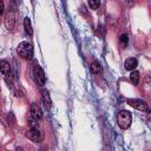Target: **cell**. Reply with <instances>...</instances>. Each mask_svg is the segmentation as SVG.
<instances>
[{"mask_svg":"<svg viewBox=\"0 0 151 151\" xmlns=\"http://www.w3.org/2000/svg\"><path fill=\"white\" fill-rule=\"evenodd\" d=\"M117 123H118V126L122 130L129 129L131 126V123H132V114H131V112H129L126 110L119 111L118 114H117Z\"/></svg>","mask_w":151,"mask_h":151,"instance_id":"1","label":"cell"},{"mask_svg":"<svg viewBox=\"0 0 151 151\" xmlns=\"http://www.w3.org/2000/svg\"><path fill=\"white\" fill-rule=\"evenodd\" d=\"M17 52H18V54H19L21 58L29 60V59H32V57H33L34 50H33V46H32L31 42H28V41H21V42L18 45V47H17Z\"/></svg>","mask_w":151,"mask_h":151,"instance_id":"2","label":"cell"},{"mask_svg":"<svg viewBox=\"0 0 151 151\" xmlns=\"http://www.w3.org/2000/svg\"><path fill=\"white\" fill-rule=\"evenodd\" d=\"M32 74H33L34 81H35L39 86H44V85H45V83H46V77H45V73H44V71H42V68L40 67L39 64H34V65H33Z\"/></svg>","mask_w":151,"mask_h":151,"instance_id":"3","label":"cell"},{"mask_svg":"<svg viewBox=\"0 0 151 151\" xmlns=\"http://www.w3.org/2000/svg\"><path fill=\"white\" fill-rule=\"evenodd\" d=\"M126 103L132 106L133 109L136 110H139V111H149V105L145 100L143 99H137V98H129L126 100Z\"/></svg>","mask_w":151,"mask_h":151,"instance_id":"4","label":"cell"},{"mask_svg":"<svg viewBox=\"0 0 151 151\" xmlns=\"http://www.w3.org/2000/svg\"><path fill=\"white\" fill-rule=\"evenodd\" d=\"M26 137L34 143H40L42 140V133L38 127H29V130L26 132Z\"/></svg>","mask_w":151,"mask_h":151,"instance_id":"5","label":"cell"},{"mask_svg":"<svg viewBox=\"0 0 151 151\" xmlns=\"http://www.w3.org/2000/svg\"><path fill=\"white\" fill-rule=\"evenodd\" d=\"M14 22H15V15H14V11L12 8H9L5 15V26L7 29H12L14 27Z\"/></svg>","mask_w":151,"mask_h":151,"instance_id":"6","label":"cell"},{"mask_svg":"<svg viewBox=\"0 0 151 151\" xmlns=\"http://www.w3.org/2000/svg\"><path fill=\"white\" fill-rule=\"evenodd\" d=\"M29 112H31V116H32L33 118H35L37 120H39V119L42 118V111H41V107H40L38 104H35V103L31 104Z\"/></svg>","mask_w":151,"mask_h":151,"instance_id":"7","label":"cell"},{"mask_svg":"<svg viewBox=\"0 0 151 151\" xmlns=\"http://www.w3.org/2000/svg\"><path fill=\"white\" fill-rule=\"evenodd\" d=\"M41 100H42V104H44L45 109L46 110H50L51 109V105H52V101H51L50 92L47 90H42V92H41Z\"/></svg>","mask_w":151,"mask_h":151,"instance_id":"8","label":"cell"},{"mask_svg":"<svg viewBox=\"0 0 151 151\" xmlns=\"http://www.w3.org/2000/svg\"><path fill=\"white\" fill-rule=\"evenodd\" d=\"M124 66H125V70L127 71H133L137 66H138V60L136 58H127L124 63Z\"/></svg>","mask_w":151,"mask_h":151,"instance_id":"9","label":"cell"},{"mask_svg":"<svg viewBox=\"0 0 151 151\" xmlns=\"http://www.w3.org/2000/svg\"><path fill=\"white\" fill-rule=\"evenodd\" d=\"M24 28H25V33L28 35V37H32L33 35V29H32V25H31V19L28 17H26L24 19Z\"/></svg>","mask_w":151,"mask_h":151,"instance_id":"10","label":"cell"},{"mask_svg":"<svg viewBox=\"0 0 151 151\" xmlns=\"http://www.w3.org/2000/svg\"><path fill=\"white\" fill-rule=\"evenodd\" d=\"M90 67H91V72H92L93 74H100V73L103 72V67H101L100 63L97 61V60L92 61V64H91Z\"/></svg>","mask_w":151,"mask_h":151,"instance_id":"11","label":"cell"},{"mask_svg":"<svg viewBox=\"0 0 151 151\" xmlns=\"http://www.w3.org/2000/svg\"><path fill=\"white\" fill-rule=\"evenodd\" d=\"M0 72L2 74H8L11 72V64L7 60H0Z\"/></svg>","mask_w":151,"mask_h":151,"instance_id":"12","label":"cell"},{"mask_svg":"<svg viewBox=\"0 0 151 151\" xmlns=\"http://www.w3.org/2000/svg\"><path fill=\"white\" fill-rule=\"evenodd\" d=\"M139 79H140L139 72H138V71H134V70L131 71V73H130V80H131V83H132L133 85H138Z\"/></svg>","mask_w":151,"mask_h":151,"instance_id":"13","label":"cell"},{"mask_svg":"<svg viewBox=\"0 0 151 151\" xmlns=\"http://www.w3.org/2000/svg\"><path fill=\"white\" fill-rule=\"evenodd\" d=\"M88 1V6L91 9H97L100 5V0H87Z\"/></svg>","mask_w":151,"mask_h":151,"instance_id":"14","label":"cell"},{"mask_svg":"<svg viewBox=\"0 0 151 151\" xmlns=\"http://www.w3.org/2000/svg\"><path fill=\"white\" fill-rule=\"evenodd\" d=\"M119 40H120V42H123L124 45H126V44H127V41H129L127 34H122V35H120V38H119Z\"/></svg>","mask_w":151,"mask_h":151,"instance_id":"15","label":"cell"},{"mask_svg":"<svg viewBox=\"0 0 151 151\" xmlns=\"http://www.w3.org/2000/svg\"><path fill=\"white\" fill-rule=\"evenodd\" d=\"M5 12V5H4V1L0 0V15H2Z\"/></svg>","mask_w":151,"mask_h":151,"instance_id":"16","label":"cell"},{"mask_svg":"<svg viewBox=\"0 0 151 151\" xmlns=\"http://www.w3.org/2000/svg\"><path fill=\"white\" fill-rule=\"evenodd\" d=\"M126 2H127L129 6H133V5L137 2V0H126Z\"/></svg>","mask_w":151,"mask_h":151,"instance_id":"17","label":"cell"}]
</instances>
